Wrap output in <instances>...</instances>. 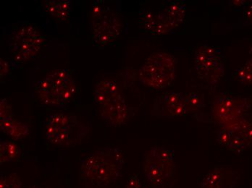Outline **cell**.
Wrapping results in <instances>:
<instances>
[{
    "instance_id": "3957f363",
    "label": "cell",
    "mask_w": 252,
    "mask_h": 188,
    "mask_svg": "<svg viewBox=\"0 0 252 188\" xmlns=\"http://www.w3.org/2000/svg\"><path fill=\"white\" fill-rule=\"evenodd\" d=\"M76 82L70 70H53L38 81L34 88L38 100L47 106L64 107L76 94Z\"/></svg>"
},
{
    "instance_id": "e0dca14e",
    "label": "cell",
    "mask_w": 252,
    "mask_h": 188,
    "mask_svg": "<svg viewBox=\"0 0 252 188\" xmlns=\"http://www.w3.org/2000/svg\"><path fill=\"white\" fill-rule=\"evenodd\" d=\"M21 154V149L16 143L7 140L0 143V163L13 161Z\"/></svg>"
},
{
    "instance_id": "ffe728a7",
    "label": "cell",
    "mask_w": 252,
    "mask_h": 188,
    "mask_svg": "<svg viewBox=\"0 0 252 188\" xmlns=\"http://www.w3.org/2000/svg\"><path fill=\"white\" fill-rule=\"evenodd\" d=\"M22 180L16 173L1 176L0 178V188H21Z\"/></svg>"
},
{
    "instance_id": "52a82bcc",
    "label": "cell",
    "mask_w": 252,
    "mask_h": 188,
    "mask_svg": "<svg viewBox=\"0 0 252 188\" xmlns=\"http://www.w3.org/2000/svg\"><path fill=\"white\" fill-rule=\"evenodd\" d=\"M187 7L184 1H174L167 3L158 12L144 10L140 13V26L154 34L169 33L178 27L185 18Z\"/></svg>"
},
{
    "instance_id": "cb8c5ba5",
    "label": "cell",
    "mask_w": 252,
    "mask_h": 188,
    "mask_svg": "<svg viewBox=\"0 0 252 188\" xmlns=\"http://www.w3.org/2000/svg\"><path fill=\"white\" fill-rule=\"evenodd\" d=\"M244 18L247 22L252 24V3L250 4L249 7L246 9L244 12Z\"/></svg>"
},
{
    "instance_id": "277c9868",
    "label": "cell",
    "mask_w": 252,
    "mask_h": 188,
    "mask_svg": "<svg viewBox=\"0 0 252 188\" xmlns=\"http://www.w3.org/2000/svg\"><path fill=\"white\" fill-rule=\"evenodd\" d=\"M175 151L165 147L152 148L146 154L144 170L153 188H173L176 173Z\"/></svg>"
},
{
    "instance_id": "6da1fadb",
    "label": "cell",
    "mask_w": 252,
    "mask_h": 188,
    "mask_svg": "<svg viewBox=\"0 0 252 188\" xmlns=\"http://www.w3.org/2000/svg\"><path fill=\"white\" fill-rule=\"evenodd\" d=\"M124 157L118 147H104L81 161L79 175L84 188H107L122 175Z\"/></svg>"
},
{
    "instance_id": "ba28073f",
    "label": "cell",
    "mask_w": 252,
    "mask_h": 188,
    "mask_svg": "<svg viewBox=\"0 0 252 188\" xmlns=\"http://www.w3.org/2000/svg\"><path fill=\"white\" fill-rule=\"evenodd\" d=\"M91 30L95 45L104 47L113 43L119 36L121 22L118 14L96 1L92 6Z\"/></svg>"
},
{
    "instance_id": "9c48e42d",
    "label": "cell",
    "mask_w": 252,
    "mask_h": 188,
    "mask_svg": "<svg viewBox=\"0 0 252 188\" xmlns=\"http://www.w3.org/2000/svg\"><path fill=\"white\" fill-rule=\"evenodd\" d=\"M45 44V37L32 24L27 23L19 27L10 41V51L15 62L24 63L33 59Z\"/></svg>"
},
{
    "instance_id": "5b68a950",
    "label": "cell",
    "mask_w": 252,
    "mask_h": 188,
    "mask_svg": "<svg viewBox=\"0 0 252 188\" xmlns=\"http://www.w3.org/2000/svg\"><path fill=\"white\" fill-rule=\"evenodd\" d=\"M44 131L47 140L55 146H68L81 141L87 130L73 113H55L46 117Z\"/></svg>"
},
{
    "instance_id": "7402d4cb",
    "label": "cell",
    "mask_w": 252,
    "mask_h": 188,
    "mask_svg": "<svg viewBox=\"0 0 252 188\" xmlns=\"http://www.w3.org/2000/svg\"><path fill=\"white\" fill-rule=\"evenodd\" d=\"M126 188H144L141 180H140L139 175L130 176V178L127 180Z\"/></svg>"
},
{
    "instance_id": "2e32d148",
    "label": "cell",
    "mask_w": 252,
    "mask_h": 188,
    "mask_svg": "<svg viewBox=\"0 0 252 188\" xmlns=\"http://www.w3.org/2000/svg\"><path fill=\"white\" fill-rule=\"evenodd\" d=\"M44 7L51 16L60 21L68 19L72 10L70 0H51L46 1Z\"/></svg>"
},
{
    "instance_id": "7c38bea8",
    "label": "cell",
    "mask_w": 252,
    "mask_h": 188,
    "mask_svg": "<svg viewBox=\"0 0 252 188\" xmlns=\"http://www.w3.org/2000/svg\"><path fill=\"white\" fill-rule=\"evenodd\" d=\"M252 105L250 99L221 95L213 102L212 114L215 121L220 126L247 115Z\"/></svg>"
},
{
    "instance_id": "d6986e66",
    "label": "cell",
    "mask_w": 252,
    "mask_h": 188,
    "mask_svg": "<svg viewBox=\"0 0 252 188\" xmlns=\"http://www.w3.org/2000/svg\"><path fill=\"white\" fill-rule=\"evenodd\" d=\"M187 114L189 113L197 112L204 107V99L197 93H189L184 95Z\"/></svg>"
},
{
    "instance_id": "30bf717a",
    "label": "cell",
    "mask_w": 252,
    "mask_h": 188,
    "mask_svg": "<svg viewBox=\"0 0 252 188\" xmlns=\"http://www.w3.org/2000/svg\"><path fill=\"white\" fill-rule=\"evenodd\" d=\"M217 140L231 151H242L252 146V117L247 115L236 121L220 125Z\"/></svg>"
},
{
    "instance_id": "44dd1931",
    "label": "cell",
    "mask_w": 252,
    "mask_h": 188,
    "mask_svg": "<svg viewBox=\"0 0 252 188\" xmlns=\"http://www.w3.org/2000/svg\"><path fill=\"white\" fill-rule=\"evenodd\" d=\"M13 117L12 107L5 99H1L0 102V119Z\"/></svg>"
},
{
    "instance_id": "8fae6325",
    "label": "cell",
    "mask_w": 252,
    "mask_h": 188,
    "mask_svg": "<svg viewBox=\"0 0 252 188\" xmlns=\"http://www.w3.org/2000/svg\"><path fill=\"white\" fill-rule=\"evenodd\" d=\"M195 64L198 76L210 85L218 83L225 76L220 50L213 46L204 44L196 50Z\"/></svg>"
},
{
    "instance_id": "5bb4252c",
    "label": "cell",
    "mask_w": 252,
    "mask_h": 188,
    "mask_svg": "<svg viewBox=\"0 0 252 188\" xmlns=\"http://www.w3.org/2000/svg\"><path fill=\"white\" fill-rule=\"evenodd\" d=\"M239 180V172L216 167L204 176L198 188H236Z\"/></svg>"
},
{
    "instance_id": "7a4b0ae2",
    "label": "cell",
    "mask_w": 252,
    "mask_h": 188,
    "mask_svg": "<svg viewBox=\"0 0 252 188\" xmlns=\"http://www.w3.org/2000/svg\"><path fill=\"white\" fill-rule=\"evenodd\" d=\"M94 100L103 120L112 126L125 125L136 112V108L127 105L118 83L109 79L97 82Z\"/></svg>"
},
{
    "instance_id": "ac0fdd59",
    "label": "cell",
    "mask_w": 252,
    "mask_h": 188,
    "mask_svg": "<svg viewBox=\"0 0 252 188\" xmlns=\"http://www.w3.org/2000/svg\"><path fill=\"white\" fill-rule=\"evenodd\" d=\"M232 79L244 85L252 84V58L233 73Z\"/></svg>"
},
{
    "instance_id": "4fadbf2b",
    "label": "cell",
    "mask_w": 252,
    "mask_h": 188,
    "mask_svg": "<svg viewBox=\"0 0 252 188\" xmlns=\"http://www.w3.org/2000/svg\"><path fill=\"white\" fill-rule=\"evenodd\" d=\"M184 94L168 91L154 101L151 115L158 118L173 119L187 115Z\"/></svg>"
},
{
    "instance_id": "8992f818",
    "label": "cell",
    "mask_w": 252,
    "mask_h": 188,
    "mask_svg": "<svg viewBox=\"0 0 252 188\" xmlns=\"http://www.w3.org/2000/svg\"><path fill=\"white\" fill-rule=\"evenodd\" d=\"M176 76V59L165 52L150 55L139 70L141 83L154 89H163L170 86Z\"/></svg>"
},
{
    "instance_id": "603a6c76",
    "label": "cell",
    "mask_w": 252,
    "mask_h": 188,
    "mask_svg": "<svg viewBox=\"0 0 252 188\" xmlns=\"http://www.w3.org/2000/svg\"><path fill=\"white\" fill-rule=\"evenodd\" d=\"M9 65L6 61L1 58V79L6 76L9 73Z\"/></svg>"
},
{
    "instance_id": "9a60e30c",
    "label": "cell",
    "mask_w": 252,
    "mask_h": 188,
    "mask_svg": "<svg viewBox=\"0 0 252 188\" xmlns=\"http://www.w3.org/2000/svg\"><path fill=\"white\" fill-rule=\"evenodd\" d=\"M0 128L4 134L15 140H21L29 134V128L14 117L0 119Z\"/></svg>"
},
{
    "instance_id": "d4e9b609",
    "label": "cell",
    "mask_w": 252,
    "mask_h": 188,
    "mask_svg": "<svg viewBox=\"0 0 252 188\" xmlns=\"http://www.w3.org/2000/svg\"><path fill=\"white\" fill-rule=\"evenodd\" d=\"M39 188L33 187V188Z\"/></svg>"
}]
</instances>
